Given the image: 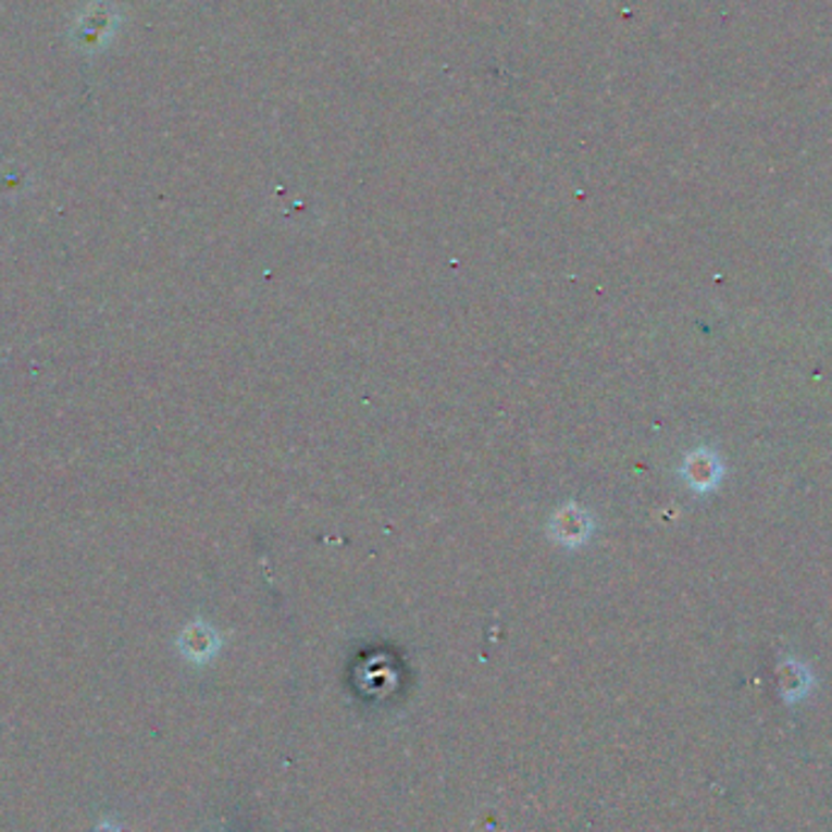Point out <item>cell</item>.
Here are the masks:
<instances>
[{"mask_svg":"<svg viewBox=\"0 0 832 832\" xmlns=\"http://www.w3.org/2000/svg\"><path fill=\"white\" fill-rule=\"evenodd\" d=\"M181 653L193 662H208L218 653V635L204 623H193L181 635Z\"/></svg>","mask_w":832,"mask_h":832,"instance_id":"obj_1","label":"cell"},{"mask_svg":"<svg viewBox=\"0 0 832 832\" xmlns=\"http://www.w3.org/2000/svg\"><path fill=\"white\" fill-rule=\"evenodd\" d=\"M552 536L570 548L580 546V543L589 538V517L584 511H578L574 505H570L568 509L558 511V517H555Z\"/></svg>","mask_w":832,"mask_h":832,"instance_id":"obj_2","label":"cell"},{"mask_svg":"<svg viewBox=\"0 0 832 832\" xmlns=\"http://www.w3.org/2000/svg\"><path fill=\"white\" fill-rule=\"evenodd\" d=\"M92 832H125V830H122V828H120V823H115V820H110V818H102L100 823L96 825V830H92Z\"/></svg>","mask_w":832,"mask_h":832,"instance_id":"obj_3","label":"cell"}]
</instances>
